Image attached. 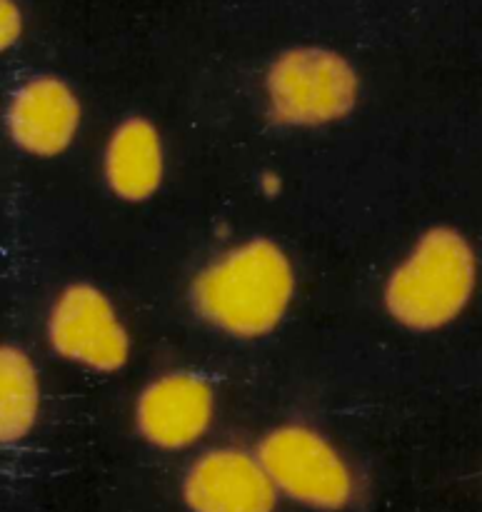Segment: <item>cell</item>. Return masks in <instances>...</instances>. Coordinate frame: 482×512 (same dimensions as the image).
<instances>
[{"mask_svg": "<svg viewBox=\"0 0 482 512\" xmlns=\"http://www.w3.org/2000/svg\"><path fill=\"white\" fill-rule=\"evenodd\" d=\"M103 178L115 198L143 203L165 178V148L160 130L148 118L120 120L103 148Z\"/></svg>", "mask_w": 482, "mask_h": 512, "instance_id": "9", "label": "cell"}, {"mask_svg": "<svg viewBox=\"0 0 482 512\" xmlns=\"http://www.w3.org/2000/svg\"><path fill=\"white\" fill-rule=\"evenodd\" d=\"M40 410L38 370L25 350H0V440L18 443L35 428Z\"/></svg>", "mask_w": 482, "mask_h": 512, "instance_id": "10", "label": "cell"}, {"mask_svg": "<svg viewBox=\"0 0 482 512\" xmlns=\"http://www.w3.org/2000/svg\"><path fill=\"white\" fill-rule=\"evenodd\" d=\"M83 105L65 80L35 75L10 95L5 110L8 135L25 155L58 158L78 138Z\"/></svg>", "mask_w": 482, "mask_h": 512, "instance_id": "7", "label": "cell"}, {"mask_svg": "<svg viewBox=\"0 0 482 512\" xmlns=\"http://www.w3.org/2000/svg\"><path fill=\"white\" fill-rule=\"evenodd\" d=\"M270 480L290 500L318 510H343L353 498V473L325 435L300 423L270 430L258 445Z\"/></svg>", "mask_w": 482, "mask_h": 512, "instance_id": "4", "label": "cell"}, {"mask_svg": "<svg viewBox=\"0 0 482 512\" xmlns=\"http://www.w3.org/2000/svg\"><path fill=\"white\" fill-rule=\"evenodd\" d=\"M478 285V258L460 230H425L405 260L388 275L383 303L390 318L415 333L458 320Z\"/></svg>", "mask_w": 482, "mask_h": 512, "instance_id": "2", "label": "cell"}, {"mask_svg": "<svg viewBox=\"0 0 482 512\" xmlns=\"http://www.w3.org/2000/svg\"><path fill=\"white\" fill-rule=\"evenodd\" d=\"M260 185H263V193L270 195V198H275L280 193V188H283V183H280V178L275 173H263Z\"/></svg>", "mask_w": 482, "mask_h": 512, "instance_id": "12", "label": "cell"}, {"mask_svg": "<svg viewBox=\"0 0 482 512\" xmlns=\"http://www.w3.org/2000/svg\"><path fill=\"white\" fill-rule=\"evenodd\" d=\"M295 270L270 238H250L210 260L190 285L200 320L240 340L265 338L288 315Z\"/></svg>", "mask_w": 482, "mask_h": 512, "instance_id": "1", "label": "cell"}, {"mask_svg": "<svg viewBox=\"0 0 482 512\" xmlns=\"http://www.w3.org/2000/svg\"><path fill=\"white\" fill-rule=\"evenodd\" d=\"M183 498L193 512H273L278 488L258 455L218 448L190 465Z\"/></svg>", "mask_w": 482, "mask_h": 512, "instance_id": "8", "label": "cell"}, {"mask_svg": "<svg viewBox=\"0 0 482 512\" xmlns=\"http://www.w3.org/2000/svg\"><path fill=\"white\" fill-rule=\"evenodd\" d=\"M360 78L335 50L300 45L280 53L265 73V100L273 123L323 128L353 113Z\"/></svg>", "mask_w": 482, "mask_h": 512, "instance_id": "3", "label": "cell"}, {"mask_svg": "<svg viewBox=\"0 0 482 512\" xmlns=\"http://www.w3.org/2000/svg\"><path fill=\"white\" fill-rule=\"evenodd\" d=\"M50 350L95 373H118L130 358L128 328L108 295L90 283L65 285L45 320Z\"/></svg>", "mask_w": 482, "mask_h": 512, "instance_id": "5", "label": "cell"}, {"mask_svg": "<svg viewBox=\"0 0 482 512\" xmlns=\"http://www.w3.org/2000/svg\"><path fill=\"white\" fill-rule=\"evenodd\" d=\"M215 418L213 385L198 373L175 370L150 380L135 400V428L160 450L198 443Z\"/></svg>", "mask_w": 482, "mask_h": 512, "instance_id": "6", "label": "cell"}, {"mask_svg": "<svg viewBox=\"0 0 482 512\" xmlns=\"http://www.w3.org/2000/svg\"><path fill=\"white\" fill-rule=\"evenodd\" d=\"M20 30H23L20 10L15 8L13 0H3V8H0V45H3V50L15 45V40L20 38Z\"/></svg>", "mask_w": 482, "mask_h": 512, "instance_id": "11", "label": "cell"}]
</instances>
